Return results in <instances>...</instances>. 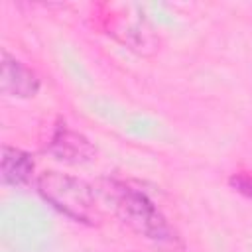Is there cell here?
Returning a JSON list of instances; mask_svg holds the SVG:
<instances>
[{
    "label": "cell",
    "instance_id": "cell-1",
    "mask_svg": "<svg viewBox=\"0 0 252 252\" xmlns=\"http://www.w3.org/2000/svg\"><path fill=\"white\" fill-rule=\"evenodd\" d=\"M94 191L104 199L122 224L152 246L163 252H179L183 248L179 232L146 191L114 177L98 179L94 183Z\"/></svg>",
    "mask_w": 252,
    "mask_h": 252
},
{
    "label": "cell",
    "instance_id": "cell-2",
    "mask_svg": "<svg viewBox=\"0 0 252 252\" xmlns=\"http://www.w3.org/2000/svg\"><path fill=\"white\" fill-rule=\"evenodd\" d=\"M35 189L39 197L49 203L63 217L96 226L102 222V211L96 203L94 185L61 171H43L35 179Z\"/></svg>",
    "mask_w": 252,
    "mask_h": 252
},
{
    "label": "cell",
    "instance_id": "cell-3",
    "mask_svg": "<svg viewBox=\"0 0 252 252\" xmlns=\"http://www.w3.org/2000/svg\"><path fill=\"white\" fill-rule=\"evenodd\" d=\"M45 152L57 161L71 163V165L87 163L96 154L93 142L83 132L71 128L63 118H59L53 124L51 134L45 142Z\"/></svg>",
    "mask_w": 252,
    "mask_h": 252
},
{
    "label": "cell",
    "instance_id": "cell-4",
    "mask_svg": "<svg viewBox=\"0 0 252 252\" xmlns=\"http://www.w3.org/2000/svg\"><path fill=\"white\" fill-rule=\"evenodd\" d=\"M41 89L37 73L12 55L8 49H2L0 59V91L12 98H33Z\"/></svg>",
    "mask_w": 252,
    "mask_h": 252
},
{
    "label": "cell",
    "instance_id": "cell-5",
    "mask_svg": "<svg viewBox=\"0 0 252 252\" xmlns=\"http://www.w3.org/2000/svg\"><path fill=\"white\" fill-rule=\"evenodd\" d=\"M35 169V161L32 154H28L22 148L4 144L2 146V158H0V175L2 181L10 187H24L30 183Z\"/></svg>",
    "mask_w": 252,
    "mask_h": 252
},
{
    "label": "cell",
    "instance_id": "cell-6",
    "mask_svg": "<svg viewBox=\"0 0 252 252\" xmlns=\"http://www.w3.org/2000/svg\"><path fill=\"white\" fill-rule=\"evenodd\" d=\"M228 185L244 197L252 199V173H232L228 177Z\"/></svg>",
    "mask_w": 252,
    "mask_h": 252
}]
</instances>
